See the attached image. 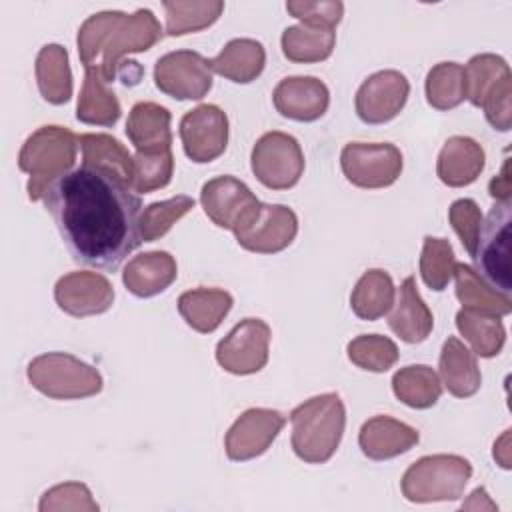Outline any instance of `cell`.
I'll return each mask as SVG.
<instances>
[{"label":"cell","mask_w":512,"mask_h":512,"mask_svg":"<svg viewBox=\"0 0 512 512\" xmlns=\"http://www.w3.org/2000/svg\"><path fill=\"white\" fill-rule=\"evenodd\" d=\"M282 54L296 64L322 62L332 56L336 46L334 28L296 24L288 26L280 38Z\"/></svg>","instance_id":"31"},{"label":"cell","mask_w":512,"mask_h":512,"mask_svg":"<svg viewBox=\"0 0 512 512\" xmlns=\"http://www.w3.org/2000/svg\"><path fill=\"white\" fill-rule=\"evenodd\" d=\"M394 298L392 276L382 268H370L358 278L350 294V308L358 318L374 322L390 312Z\"/></svg>","instance_id":"30"},{"label":"cell","mask_w":512,"mask_h":512,"mask_svg":"<svg viewBox=\"0 0 512 512\" xmlns=\"http://www.w3.org/2000/svg\"><path fill=\"white\" fill-rule=\"evenodd\" d=\"M440 382L456 398H470L480 390L482 374L476 354L464 346L456 336H448L438 358Z\"/></svg>","instance_id":"24"},{"label":"cell","mask_w":512,"mask_h":512,"mask_svg":"<svg viewBox=\"0 0 512 512\" xmlns=\"http://www.w3.org/2000/svg\"><path fill=\"white\" fill-rule=\"evenodd\" d=\"M120 114V102L108 84L94 72L84 70V82L76 104V118L90 126L110 128L118 122Z\"/></svg>","instance_id":"33"},{"label":"cell","mask_w":512,"mask_h":512,"mask_svg":"<svg viewBox=\"0 0 512 512\" xmlns=\"http://www.w3.org/2000/svg\"><path fill=\"white\" fill-rule=\"evenodd\" d=\"M208 60L194 50H174L154 64V84L174 100H202L212 88Z\"/></svg>","instance_id":"10"},{"label":"cell","mask_w":512,"mask_h":512,"mask_svg":"<svg viewBox=\"0 0 512 512\" xmlns=\"http://www.w3.org/2000/svg\"><path fill=\"white\" fill-rule=\"evenodd\" d=\"M286 10L302 24L322 28H336L344 16V4L340 0H290L286 2Z\"/></svg>","instance_id":"44"},{"label":"cell","mask_w":512,"mask_h":512,"mask_svg":"<svg viewBox=\"0 0 512 512\" xmlns=\"http://www.w3.org/2000/svg\"><path fill=\"white\" fill-rule=\"evenodd\" d=\"M54 300L58 308L70 316H98L112 308L114 286L104 274L98 272H68L58 278L54 286Z\"/></svg>","instance_id":"17"},{"label":"cell","mask_w":512,"mask_h":512,"mask_svg":"<svg viewBox=\"0 0 512 512\" xmlns=\"http://www.w3.org/2000/svg\"><path fill=\"white\" fill-rule=\"evenodd\" d=\"M464 508H468V510H496L498 506L490 500L486 488L480 486V488H476V490L468 496L466 502H462V510H464Z\"/></svg>","instance_id":"47"},{"label":"cell","mask_w":512,"mask_h":512,"mask_svg":"<svg viewBox=\"0 0 512 512\" xmlns=\"http://www.w3.org/2000/svg\"><path fill=\"white\" fill-rule=\"evenodd\" d=\"M172 114L156 102H136L126 120V136L136 152L160 154L172 150Z\"/></svg>","instance_id":"21"},{"label":"cell","mask_w":512,"mask_h":512,"mask_svg":"<svg viewBox=\"0 0 512 512\" xmlns=\"http://www.w3.org/2000/svg\"><path fill=\"white\" fill-rule=\"evenodd\" d=\"M174 174L172 150L160 154H134V180L132 190L136 194H148L170 184Z\"/></svg>","instance_id":"41"},{"label":"cell","mask_w":512,"mask_h":512,"mask_svg":"<svg viewBox=\"0 0 512 512\" xmlns=\"http://www.w3.org/2000/svg\"><path fill=\"white\" fill-rule=\"evenodd\" d=\"M286 416L272 408H248L228 428L224 450L228 460L246 462L262 456L278 438Z\"/></svg>","instance_id":"14"},{"label":"cell","mask_w":512,"mask_h":512,"mask_svg":"<svg viewBox=\"0 0 512 512\" xmlns=\"http://www.w3.org/2000/svg\"><path fill=\"white\" fill-rule=\"evenodd\" d=\"M410 96V82L398 70L370 74L356 90L354 108L362 122L384 124L396 118Z\"/></svg>","instance_id":"15"},{"label":"cell","mask_w":512,"mask_h":512,"mask_svg":"<svg viewBox=\"0 0 512 512\" xmlns=\"http://www.w3.org/2000/svg\"><path fill=\"white\" fill-rule=\"evenodd\" d=\"M488 192L496 202H506L510 200V192H512V178H510V158H504L502 170L498 176H494L488 184Z\"/></svg>","instance_id":"46"},{"label":"cell","mask_w":512,"mask_h":512,"mask_svg":"<svg viewBox=\"0 0 512 512\" xmlns=\"http://www.w3.org/2000/svg\"><path fill=\"white\" fill-rule=\"evenodd\" d=\"M78 148V136L56 124L40 126L26 138L18 154V168L30 176L26 184L30 200H42L58 178L74 170Z\"/></svg>","instance_id":"4"},{"label":"cell","mask_w":512,"mask_h":512,"mask_svg":"<svg viewBox=\"0 0 512 512\" xmlns=\"http://www.w3.org/2000/svg\"><path fill=\"white\" fill-rule=\"evenodd\" d=\"M232 304V294L222 288H192L178 296L180 316L200 334H212L228 316Z\"/></svg>","instance_id":"25"},{"label":"cell","mask_w":512,"mask_h":512,"mask_svg":"<svg viewBox=\"0 0 512 512\" xmlns=\"http://www.w3.org/2000/svg\"><path fill=\"white\" fill-rule=\"evenodd\" d=\"M394 396L416 410L432 408L442 396V382L434 368L426 364H410L392 376Z\"/></svg>","instance_id":"32"},{"label":"cell","mask_w":512,"mask_h":512,"mask_svg":"<svg viewBox=\"0 0 512 512\" xmlns=\"http://www.w3.org/2000/svg\"><path fill=\"white\" fill-rule=\"evenodd\" d=\"M418 440L420 434L416 428L392 416H372L358 432V446L362 454L376 462L408 452L418 444Z\"/></svg>","instance_id":"19"},{"label":"cell","mask_w":512,"mask_h":512,"mask_svg":"<svg viewBox=\"0 0 512 512\" xmlns=\"http://www.w3.org/2000/svg\"><path fill=\"white\" fill-rule=\"evenodd\" d=\"M464 76H466V100L480 108L482 102L494 92V88L510 78V66L508 62L498 56V54H476L468 60L464 66Z\"/></svg>","instance_id":"37"},{"label":"cell","mask_w":512,"mask_h":512,"mask_svg":"<svg viewBox=\"0 0 512 512\" xmlns=\"http://www.w3.org/2000/svg\"><path fill=\"white\" fill-rule=\"evenodd\" d=\"M404 158L390 142H348L340 152V168L346 180L358 188H388L402 174Z\"/></svg>","instance_id":"9"},{"label":"cell","mask_w":512,"mask_h":512,"mask_svg":"<svg viewBox=\"0 0 512 512\" xmlns=\"http://www.w3.org/2000/svg\"><path fill=\"white\" fill-rule=\"evenodd\" d=\"M510 224L512 200L496 202L482 220L478 244L474 250V270L498 292L510 296L512 268H510Z\"/></svg>","instance_id":"7"},{"label":"cell","mask_w":512,"mask_h":512,"mask_svg":"<svg viewBox=\"0 0 512 512\" xmlns=\"http://www.w3.org/2000/svg\"><path fill=\"white\" fill-rule=\"evenodd\" d=\"M36 86L40 96L54 106L66 104L72 98V70L68 52L60 44H46L40 48L34 64Z\"/></svg>","instance_id":"29"},{"label":"cell","mask_w":512,"mask_h":512,"mask_svg":"<svg viewBox=\"0 0 512 512\" xmlns=\"http://www.w3.org/2000/svg\"><path fill=\"white\" fill-rule=\"evenodd\" d=\"M256 180L270 190H288L304 174V152L292 134L272 130L262 134L250 154Z\"/></svg>","instance_id":"8"},{"label":"cell","mask_w":512,"mask_h":512,"mask_svg":"<svg viewBox=\"0 0 512 512\" xmlns=\"http://www.w3.org/2000/svg\"><path fill=\"white\" fill-rule=\"evenodd\" d=\"M194 204V198L186 194H178L174 198L148 204L138 218L142 242L160 240L182 216H186L194 208Z\"/></svg>","instance_id":"38"},{"label":"cell","mask_w":512,"mask_h":512,"mask_svg":"<svg viewBox=\"0 0 512 512\" xmlns=\"http://www.w3.org/2000/svg\"><path fill=\"white\" fill-rule=\"evenodd\" d=\"M482 220H484V216L472 198L454 200L448 208V222H450L452 230L458 234L468 256H474Z\"/></svg>","instance_id":"43"},{"label":"cell","mask_w":512,"mask_h":512,"mask_svg":"<svg viewBox=\"0 0 512 512\" xmlns=\"http://www.w3.org/2000/svg\"><path fill=\"white\" fill-rule=\"evenodd\" d=\"M272 102L276 112L284 118L314 122L326 114L330 106V92L316 76H288L276 84Z\"/></svg>","instance_id":"18"},{"label":"cell","mask_w":512,"mask_h":512,"mask_svg":"<svg viewBox=\"0 0 512 512\" xmlns=\"http://www.w3.org/2000/svg\"><path fill=\"white\" fill-rule=\"evenodd\" d=\"M486 164L484 148L470 136H450L436 160V174L442 184L462 188L478 180Z\"/></svg>","instance_id":"23"},{"label":"cell","mask_w":512,"mask_h":512,"mask_svg":"<svg viewBox=\"0 0 512 512\" xmlns=\"http://www.w3.org/2000/svg\"><path fill=\"white\" fill-rule=\"evenodd\" d=\"M162 38V26L152 10L136 12L104 10L88 16L76 36L84 70L94 72L106 84L118 78L124 56L150 50Z\"/></svg>","instance_id":"2"},{"label":"cell","mask_w":512,"mask_h":512,"mask_svg":"<svg viewBox=\"0 0 512 512\" xmlns=\"http://www.w3.org/2000/svg\"><path fill=\"white\" fill-rule=\"evenodd\" d=\"M60 238L80 266L114 272L140 244V194L116 176L80 166L42 198Z\"/></svg>","instance_id":"1"},{"label":"cell","mask_w":512,"mask_h":512,"mask_svg":"<svg viewBox=\"0 0 512 512\" xmlns=\"http://www.w3.org/2000/svg\"><path fill=\"white\" fill-rule=\"evenodd\" d=\"M270 326L260 318L240 320L216 346V362L230 374L248 376L268 362Z\"/></svg>","instance_id":"11"},{"label":"cell","mask_w":512,"mask_h":512,"mask_svg":"<svg viewBox=\"0 0 512 512\" xmlns=\"http://www.w3.org/2000/svg\"><path fill=\"white\" fill-rule=\"evenodd\" d=\"M166 12V34L168 36H184L192 32H200L208 26H212L222 10V0H174V2H162Z\"/></svg>","instance_id":"35"},{"label":"cell","mask_w":512,"mask_h":512,"mask_svg":"<svg viewBox=\"0 0 512 512\" xmlns=\"http://www.w3.org/2000/svg\"><path fill=\"white\" fill-rule=\"evenodd\" d=\"M480 108L494 130L508 132L512 126V76L502 80Z\"/></svg>","instance_id":"45"},{"label":"cell","mask_w":512,"mask_h":512,"mask_svg":"<svg viewBox=\"0 0 512 512\" xmlns=\"http://www.w3.org/2000/svg\"><path fill=\"white\" fill-rule=\"evenodd\" d=\"M452 278L456 280V298L460 300L462 308L496 318L512 312L510 296L494 290L470 264L456 262Z\"/></svg>","instance_id":"28"},{"label":"cell","mask_w":512,"mask_h":512,"mask_svg":"<svg viewBox=\"0 0 512 512\" xmlns=\"http://www.w3.org/2000/svg\"><path fill=\"white\" fill-rule=\"evenodd\" d=\"M348 360L368 372H386L398 362V346L388 336L360 334L346 346Z\"/></svg>","instance_id":"39"},{"label":"cell","mask_w":512,"mask_h":512,"mask_svg":"<svg viewBox=\"0 0 512 512\" xmlns=\"http://www.w3.org/2000/svg\"><path fill=\"white\" fill-rule=\"evenodd\" d=\"M294 454L306 464L328 462L346 428V408L336 392L312 396L290 412Z\"/></svg>","instance_id":"3"},{"label":"cell","mask_w":512,"mask_h":512,"mask_svg":"<svg viewBox=\"0 0 512 512\" xmlns=\"http://www.w3.org/2000/svg\"><path fill=\"white\" fill-rule=\"evenodd\" d=\"M298 234V216L284 204H260L254 218L234 232L236 242L254 254H276L288 248Z\"/></svg>","instance_id":"16"},{"label":"cell","mask_w":512,"mask_h":512,"mask_svg":"<svg viewBox=\"0 0 512 512\" xmlns=\"http://www.w3.org/2000/svg\"><path fill=\"white\" fill-rule=\"evenodd\" d=\"M40 512H62V510H88L96 512L98 504L92 498V492L82 482H64L48 488L38 504Z\"/></svg>","instance_id":"42"},{"label":"cell","mask_w":512,"mask_h":512,"mask_svg":"<svg viewBox=\"0 0 512 512\" xmlns=\"http://www.w3.org/2000/svg\"><path fill=\"white\" fill-rule=\"evenodd\" d=\"M178 134L184 154L192 162H212L228 146V116L216 104H200L182 116Z\"/></svg>","instance_id":"13"},{"label":"cell","mask_w":512,"mask_h":512,"mask_svg":"<svg viewBox=\"0 0 512 512\" xmlns=\"http://www.w3.org/2000/svg\"><path fill=\"white\" fill-rule=\"evenodd\" d=\"M26 378L32 388L52 400L90 398L104 386L102 374L94 366L68 352H46L32 358Z\"/></svg>","instance_id":"6"},{"label":"cell","mask_w":512,"mask_h":512,"mask_svg":"<svg viewBox=\"0 0 512 512\" xmlns=\"http://www.w3.org/2000/svg\"><path fill=\"white\" fill-rule=\"evenodd\" d=\"M472 476V464L458 454H430L410 464L400 480L402 496L414 504L458 500Z\"/></svg>","instance_id":"5"},{"label":"cell","mask_w":512,"mask_h":512,"mask_svg":"<svg viewBox=\"0 0 512 512\" xmlns=\"http://www.w3.org/2000/svg\"><path fill=\"white\" fill-rule=\"evenodd\" d=\"M456 328L480 358H494L504 348L506 328L496 316L460 308L456 314Z\"/></svg>","instance_id":"34"},{"label":"cell","mask_w":512,"mask_h":512,"mask_svg":"<svg viewBox=\"0 0 512 512\" xmlns=\"http://www.w3.org/2000/svg\"><path fill=\"white\" fill-rule=\"evenodd\" d=\"M178 276L176 260L166 250H152L134 256L124 272L122 282L136 298H152L172 286Z\"/></svg>","instance_id":"22"},{"label":"cell","mask_w":512,"mask_h":512,"mask_svg":"<svg viewBox=\"0 0 512 512\" xmlns=\"http://www.w3.org/2000/svg\"><path fill=\"white\" fill-rule=\"evenodd\" d=\"M204 214L218 226L230 232L244 228L260 208V200L252 190L234 176H216L200 190Z\"/></svg>","instance_id":"12"},{"label":"cell","mask_w":512,"mask_h":512,"mask_svg":"<svg viewBox=\"0 0 512 512\" xmlns=\"http://www.w3.org/2000/svg\"><path fill=\"white\" fill-rule=\"evenodd\" d=\"M426 102L436 110H452L466 100L464 66L458 62L434 64L424 82Z\"/></svg>","instance_id":"36"},{"label":"cell","mask_w":512,"mask_h":512,"mask_svg":"<svg viewBox=\"0 0 512 512\" xmlns=\"http://www.w3.org/2000/svg\"><path fill=\"white\" fill-rule=\"evenodd\" d=\"M390 310L388 326L400 340L408 344H420L430 336L434 328V316L428 304L422 300L414 276L404 278Z\"/></svg>","instance_id":"20"},{"label":"cell","mask_w":512,"mask_h":512,"mask_svg":"<svg viewBox=\"0 0 512 512\" xmlns=\"http://www.w3.org/2000/svg\"><path fill=\"white\" fill-rule=\"evenodd\" d=\"M454 266L456 258L452 244L446 238L424 236L420 254V276L424 284L434 292H442L452 280Z\"/></svg>","instance_id":"40"},{"label":"cell","mask_w":512,"mask_h":512,"mask_svg":"<svg viewBox=\"0 0 512 512\" xmlns=\"http://www.w3.org/2000/svg\"><path fill=\"white\" fill-rule=\"evenodd\" d=\"M208 66L212 72L230 82L250 84L266 66V50L254 38H234L220 50L218 56L208 60Z\"/></svg>","instance_id":"26"},{"label":"cell","mask_w":512,"mask_h":512,"mask_svg":"<svg viewBox=\"0 0 512 512\" xmlns=\"http://www.w3.org/2000/svg\"><path fill=\"white\" fill-rule=\"evenodd\" d=\"M82 150V164L104 170L132 188L134 156L120 140L104 132H84L78 136Z\"/></svg>","instance_id":"27"}]
</instances>
